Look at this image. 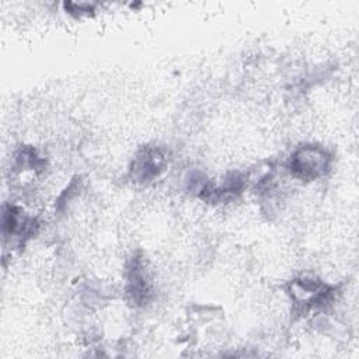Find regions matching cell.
<instances>
[{
  "label": "cell",
  "instance_id": "6da1fadb",
  "mask_svg": "<svg viewBox=\"0 0 359 359\" xmlns=\"http://www.w3.org/2000/svg\"><path fill=\"white\" fill-rule=\"evenodd\" d=\"M328 167L327 153L317 147H303L297 150L290 161L294 175L304 180H314L324 174Z\"/></svg>",
  "mask_w": 359,
  "mask_h": 359
}]
</instances>
